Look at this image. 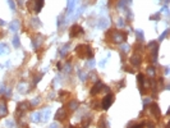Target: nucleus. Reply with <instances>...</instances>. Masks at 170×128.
<instances>
[{
  "label": "nucleus",
  "instance_id": "obj_12",
  "mask_svg": "<svg viewBox=\"0 0 170 128\" xmlns=\"http://www.w3.org/2000/svg\"><path fill=\"white\" fill-rule=\"evenodd\" d=\"M117 2H118V0H109V4H110V5H114Z\"/></svg>",
  "mask_w": 170,
  "mask_h": 128
},
{
  "label": "nucleus",
  "instance_id": "obj_2",
  "mask_svg": "<svg viewBox=\"0 0 170 128\" xmlns=\"http://www.w3.org/2000/svg\"><path fill=\"white\" fill-rule=\"evenodd\" d=\"M112 101H114V95L112 94H107L104 99H102V101H101V105H102V109H109L110 106H111V104H112Z\"/></svg>",
  "mask_w": 170,
  "mask_h": 128
},
{
  "label": "nucleus",
  "instance_id": "obj_13",
  "mask_svg": "<svg viewBox=\"0 0 170 128\" xmlns=\"http://www.w3.org/2000/svg\"><path fill=\"white\" fill-rule=\"evenodd\" d=\"M69 128H78V127H75V125H70Z\"/></svg>",
  "mask_w": 170,
  "mask_h": 128
},
{
  "label": "nucleus",
  "instance_id": "obj_5",
  "mask_svg": "<svg viewBox=\"0 0 170 128\" xmlns=\"http://www.w3.org/2000/svg\"><path fill=\"white\" fill-rule=\"evenodd\" d=\"M102 89H105V86H104V83L101 82V81H99V82H96L95 84H93V87L91 89V95L92 96H95L97 92H100Z\"/></svg>",
  "mask_w": 170,
  "mask_h": 128
},
{
  "label": "nucleus",
  "instance_id": "obj_4",
  "mask_svg": "<svg viewBox=\"0 0 170 128\" xmlns=\"http://www.w3.org/2000/svg\"><path fill=\"white\" fill-rule=\"evenodd\" d=\"M69 33H70V37H77V36H81V35L83 33V30H82V27L78 26V25H73V26L70 27Z\"/></svg>",
  "mask_w": 170,
  "mask_h": 128
},
{
  "label": "nucleus",
  "instance_id": "obj_3",
  "mask_svg": "<svg viewBox=\"0 0 170 128\" xmlns=\"http://www.w3.org/2000/svg\"><path fill=\"white\" fill-rule=\"evenodd\" d=\"M28 5H33V12L35 13H39L41 10V8L44 7V0H30Z\"/></svg>",
  "mask_w": 170,
  "mask_h": 128
},
{
  "label": "nucleus",
  "instance_id": "obj_6",
  "mask_svg": "<svg viewBox=\"0 0 170 128\" xmlns=\"http://www.w3.org/2000/svg\"><path fill=\"white\" fill-rule=\"evenodd\" d=\"M68 115V109L67 108H62L56 112V115H55V119L56 120H64L65 117Z\"/></svg>",
  "mask_w": 170,
  "mask_h": 128
},
{
  "label": "nucleus",
  "instance_id": "obj_1",
  "mask_svg": "<svg viewBox=\"0 0 170 128\" xmlns=\"http://www.w3.org/2000/svg\"><path fill=\"white\" fill-rule=\"evenodd\" d=\"M75 53L78 54V56L79 58H84V56H87V58H92L93 56V53H92V50H91V48L87 45V44H81V45H78L77 48H75Z\"/></svg>",
  "mask_w": 170,
  "mask_h": 128
},
{
  "label": "nucleus",
  "instance_id": "obj_9",
  "mask_svg": "<svg viewBox=\"0 0 170 128\" xmlns=\"http://www.w3.org/2000/svg\"><path fill=\"white\" fill-rule=\"evenodd\" d=\"M150 110L152 112V114L155 115V117H160V110H159V106H157V104H151L150 105Z\"/></svg>",
  "mask_w": 170,
  "mask_h": 128
},
{
  "label": "nucleus",
  "instance_id": "obj_10",
  "mask_svg": "<svg viewBox=\"0 0 170 128\" xmlns=\"http://www.w3.org/2000/svg\"><path fill=\"white\" fill-rule=\"evenodd\" d=\"M14 46H19V38H18V37H14Z\"/></svg>",
  "mask_w": 170,
  "mask_h": 128
},
{
  "label": "nucleus",
  "instance_id": "obj_7",
  "mask_svg": "<svg viewBox=\"0 0 170 128\" xmlns=\"http://www.w3.org/2000/svg\"><path fill=\"white\" fill-rule=\"evenodd\" d=\"M8 114V108H7V102L5 100H0V118L2 117H5Z\"/></svg>",
  "mask_w": 170,
  "mask_h": 128
},
{
  "label": "nucleus",
  "instance_id": "obj_8",
  "mask_svg": "<svg viewBox=\"0 0 170 128\" xmlns=\"http://www.w3.org/2000/svg\"><path fill=\"white\" fill-rule=\"evenodd\" d=\"M97 127H99V128H109V123H107V120H106V117H105V115H101V118L99 119Z\"/></svg>",
  "mask_w": 170,
  "mask_h": 128
},
{
  "label": "nucleus",
  "instance_id": "obj_14",
  "mask_svg": "<svg viewBox=\"0 0 170 128\" xmlns=\"http://www.w3.org/2000/svg\"><path fill=\"white\" fill-rule=\"evenodd\" d=\"M51 128H56V124H52V127Z\"/></svg>",
  "mask_w": 170,
  "mask_h": 128
},
{
  "label": "nucleus",
  "instance_id": "obj_11",
  "mask_svg": "<svg viewBox=\"0 0 170 128\" xmlns=\"http://www.w3.org/2000/svg\"><path fill=\"white\" fill-rule=\"evenodd\" d=\"M9 5H10V8H12V9H15V7H14V3L12 2V0H9Z\"/></svg>",
  "mask_w": 170,
  "mask_h": 128
}]
</instances>
